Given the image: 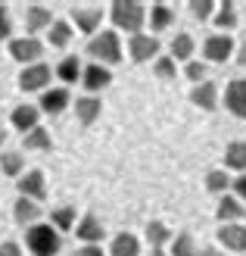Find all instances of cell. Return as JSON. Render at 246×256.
<instances>
[{"instance_id":"cell-1","label":"cell","mask_w":246,"mask_h":256,"mask_svg":"<svg viewBox=\"0 0 246 256\" xmlns=\"http://www.w3.org/2000/svg\"><path fill=\"white\" fill-rule=\"evenodd\" d=\"M25 244H28L31 256H56L62 247V238L50 222H34L25 232Z\"/></svg>"},{"instance_id":"cell-2","label":"cell","mask_w":246,"mask_h":256,"mask_svg":"<svg viewBox=\"0 0 246 256\" xmlns=\"http://www.w3.org/2000/svg\"><path fill=\"white\" fill-rule=\"evenodd\" d=\"M109 19L115 22V28H122L128 34H140L147 25V10L137 0H115L109 6Z\"/></svg>"},{"instance_id":"cell-3","label":"cell","mask_w":246,"mask_h":256,"mask_svg":"<svg viewBox=\"0 0 246 256\" xmlns=\"http://www.w3.org/2000/svg\"><path fill=\"white\" fill-rule=\"evenodd\" d=\"M87 54L94 62L100 66H115V62L122 60V41L115 32H97L94 38L87 41Z\"/></svg>"},{"instance_id":"cell-4","label":"cell","mask_w":246,"mask_h":256,"mask_svg":"<svg viewBox=\"0 0 246 256\" xmlns=\"http://www.w3.org/2000/svg\"><path fill=\"white\" fill-rule=\"evenodd\" d=\"M9 56L16 60V62H22V66H34V62H41V56H44V44L37 41V38H12L9 41Z\"/></svg>"},{"instance_id":"cell-5","label":"cell","mask_w":246,"mask_h":256,"mask_svg":"<svg viewBox=\"0 0 246 256\" xmlns=\"http://www.w3.org/2000/svg\"><path fill=\"white\" fill-rule=\"evenodd\" d=\"M50 78H53V69H50L47 62H34V66H25L19 72V88L22 91H41L44 94Z\"/></svg>"},{"instance_id":"cell-6","label":"cell","mask_w":246,"mask_h":256,"mask_svg":"<svg viewBox=\"0 0 246 256\" xmlns=\"http://www.w3.org/2000/svg\"><path fill=\"white\" fill-rule=\"evenodd\" d=\"M16 190H19V197H28V200H34V203H41V200L47 197V178H44V172H41V169L22 172Z\"/></svg>"},{"instance_id":"cell-7","label":"cell","mask_w":246,"mask_h":256,"mask_svg":"<svg viewBox=\"0 0 246 256\" xmlns=\"http://www.w3.org/2000/svg\"><path fill=\"white\" fill-rule=\"evenodd\" d=\"M234 54V38L231 34H209L203 41V56L209 62H228Z\"/></svg>"},{"instance_id":"cell-8","label":"cell","mask_w":246,"mask_h":256,"mask_svg":"<svg viewBox=\"0 0 246 256\" xmlns=\"http://www.w3.org/2000/svg\"><path fill=\"white\" fill-rule=\"evenodd\" d=\"M128 50H131V60L134 62H147V60H156L159 54V41L153 34H131L128 38Z\"/></svg>"},{"instance_id":"cell-9","label":"cell","mask_w":246,"mask_h":256,"mask_svg":"<svg viewBox=\"0 0 246 256\" xmlns=\"http://www.w3.org/2000/svg\"><path fill=\"white\" fill-rule=\"evenodd\" d=\"M218 240H222V247L231 250V253H246V225L240 222H228L218 228Z\"/></svg>"},{"instance_id":"cell-10","label":"cell","mask_w":246,"mask_h":256,"mask_svg":"<svg viewBox=\"0 0 246 256\" xmlns=\"http://www.w3.org/2000/svg\"><path fill=\"white\" fill-rule=\"evenodd\" d=\"M112 82V72L106 66H100V62H90V66H81V84H84V91H90L97 97V91H103Z\"/></svg>"},{"instance_id":"cell-11","label":"cell","mask_w":246,"mask_h":256,"mask_svg":"<svg viewBox=\"0 0 246 256\" xmlns=\"http://www.w3.org/2000/svg\"><path fill=\"white\" fill-rule=\"evenodd\" d=\"M9 122H12V128H16V132L28 134L31 128H37V125H41V110H37L34 104H19L16 110H12Z\"/></svg>"},{"instance_id":"cell-12","label":"cell","mask_w":246,"mask_h":256,"mask_svg":"<svg viewBox=\"0 0 246 256\" xmlns=\"http://www.w3.org/2000/svg\"><path fill=\"white\" fill-rule=\"evenodd\" d=\"M75 234H78V240H84V244H97V240L106 238V228H103V222L94 212H87L75 222Z\"/></svg>"},{"instance_id":"cell-13","label":"cell","mask_w":246,"mask_h":256,"mask_svg":"<svg viewBox=\"0 0 246 256\" xmlns=\"http://www.w3.org/2000/svg\"><path fill=\"white\" fill-rule=\"evenodd\" d=\"M190 104L197 106V110L212 112V110L218 106V84H215V82H200V84H193V91H190Z\"/></svg>"},{"instance_id":"cell-14","label":"cell","mask_w":246,"mask_h":256,"mask_svg":"<svg viewBox=\"0 0 246 256\" xmlns=\"http://www.w3.org/2000/svg\"><path fill=\"white\" fill-rule=\"evenodd\" d=\"M72 22H75V28L84 32L94 38L100 32V25H103V10H90V6H78V10H72Z\"/></svg>"},{"instance_id":"cell-15","label":"cell","mask_w":246,"mask_h":256,"mask_svg":"<svg viewBox=\"0 0 246 256\" xmlns=\"http://www.w3.org/2000/svg\"><path fill=\"white\" fill-rule=\"evenodd\" d=\"M225 106L237 119H246V78H234L225 91Z\"/></svg>"},{"instance_id":"cell-16","label":"cell","mask_w":246,"mask_h":256,"mask_svg":"<svg viewBox=\"0 0 246 256\" xmlns=\"http://www.w3.org/2000/svg\"><path fill=\"white\" fill-rule=\"evenodd\" d=\"M69 88H53V91H44L41 94V104H37V110L47 112V116H59L62 110L69 106Z\"/></svg>"},{"instance_id":"cell-17","label":"cell","mask_w":246,"mask_h":256,"mask_svg":"<svg viewBox=\"0 0 246 256\" xmlns=\"http://www.w3.org/2000/svg\"><path fill=\"white\" fill-rule=\"evenodd\" d=\"M50 25H53V12H50L47 6H41V4H31L28 12H25V28H28V38H34L37 32L50 28Z\"/></svg>"},{"instance_id":"cell-18","label":"cell","mask_w":246,"mask_h":256,"mask_svg":"<svg viewBox=\"0 0 246 256\" xmlns=\"http://www.w3.org/2000/svg\"><path fill=\"white\" fill-rule=\"evenodd\" d=\"M100 112H103V100H100V97L84 94V97L75 100V116H78V122H81V125H94Z\"/></svg>"},{"instance_id":"cell-19","label":"cell","mask_w":246,"mask_h":256,"mask_svg":"<svg viewBox=\"0 0 246 256\" xmlns=\"http://www.w3.org/2000/svg\"><path fill=\"white\" fill-rule=\"evenodd\" d=\"M12 216H16V222L19 225H34L37 219H41V206H37L34 200H28V197H19L16 203H12Z\"/></svg>"},{"instance_id":"cell-20","label":"cell","mask_w":246,"mask_h":256,"mask_svg":"<svg viewBox=\"0 0 246 256\" xmlns=\"http://www.w3.org/2000/svg\"><path fill=\"white\" fill-rule=\"evenodd\" d=\"M109 256H140V240L131 232L115 234L112 238V247H109Z\"/></svg>"},{"instance_id":"cell-21","label":"cell","mask_w":246,"mask_h":256,"mask_svg":"<svg viewBox=\"0 0 246 256\" xmlns=\"http://www.w3.org/2000/svg\"><path fill=\"white\" fill-rule=\"evenodd\" d=\"M215 216L222 219L225 225L228 222H237L240 216H243V203L234 197V194H222V200H218V210H215Z\"/></svg>"},{"instance_id":"cell-22","label":"cell","mask_w":246,"mask_h":256,"mask_svg":"<svg viewBox=\"0 0 246 256\" xmlns=\"http://www.w3.org/2000/svg\"><path fill=\"white\" fill-rule=\"evenodd\" d=\"M193 50H197V41H193L190 34L181 32L178 38H172V44H168V56H172V60H184V62H190Z\"/></svg>"},{"instance_id":"cell-23","label":"cell","mask_w":246,"mask_h":256,"mask_svg":"<svg viewBox=\"0 0 246 256\" xmlns=\"http://www.w3.org/2000/svg\"><path fill=\"white\" fill-rule=\"evenodd\" d=\"M225 166L234 172H246V140H231L225 150Z\"/></svg>"},{"instance_id":"cell-24","label":"cell","mask_w":246,"mask_h":256,"mask_svg":"<svg viewBox=\"0 0 246 256\" xmlns=\"http://www.w3.org/2000/svg\"><path fill=\"white\" fill-rule=\"evenodd\" d=\"M0 172L9 175V178H19L25 172V156L19 150H3L0 153Z\"/></svg>"},{"instance_id":"cell-25","label":"cell","mask_w":246,"mask_h":256,"mask_svg":"<svg viewBox=\"0 0 246 256\" xmlns=\"http://www.w3.org/2000/svg\"><path fill=\"white\" fill-rule=\"evenodd\" d=\"M56 75H59V82H62V88H69V84H75L81 78V60L78 56H66L56 66Z\"/></svg>"},{"instance_id":"cell-26","label":"cell","mask_w":246,"mask_h":256,"mask_svg":"<svg viewBox=\"0 0 246 256\" xmlns=\"http://www.w3.org/2000/svg\"><path fill=\"white\" fill-rule=\"evenodd\" d=\"M172 19H175V12H172V6H165V4H153L150 16H147L153 32H165L168 25H172Z\"/></svg>"},{"instance_id":"cell-27","label":"cell","mask_w":246,"mask_h":256,"mask_svg":"<svg viewBox=\"0 0 246 256\" xmlns=\"http://www.w3.org/2000/svg\"><path fill=\"white\" fill-rule=\"evenodd\" d=\"M168 256H200L197 238H193L190 232H181L178 238H172V253Z\"/></svg>"},{"instance_id":"cell-28","label":"cell","mask_w":246,"mask_h":256,"mask_svg":"<svg viewBox=\"0 0 246 256\" xmlns=\"http://www.w3.org/2000/svg\"><path fill=\"white\" fill-rule=\"evenodd\" d=\"M212 22H215L222 32H231V28L237 25V6L231 4V0H225V4H218V12L212 16Z\"/></svg>"},{"instance_id":"cell-29","label":"cell","mask_w":246,"mask_h":256,"mask_svg":"<svg viewBox=\"0 0 246 256\" xmlns=\"http://www.w3.org/2000/svg\"><path fill=\"white\" fill-rule=\"evenodd\" d=\"M47 41L53 44V47H66L72 41V25L62 22V19H53V25L47 28Z\"/></svg>"},{"instance_id":"cell-30","label":"cell","mask_w":246,"mask_h":256,"mask_svg":"<svg viewBox=\"0 0 246 256\" xmlns=\"http://www.w3.org/2000/svg\"><path fill=\"white\" fill-rule=\"evenodd\" d=\"M75 216L78 212H75L72 206H56L53 212H50V225L62 234V232H69V228H75Z\"/></svg>"},{"instance_id":"cell-31","label":"cell","mask_w":246,"mask_h":256,"mask_svg":"<svg viewBox=\"0 0 246 256\" xmlns=\"http://www.w3.org/2000/svg\"><path fill=\"white\" fill-rule=\"evenodd\" d=\"M22 138H25L22 144L28 147V150H50V147H53V140H50V132H47V128H41V125L31 128V132H28V134H22Z\"/></svg>"},{"instance_id":"cell-32","label":"cell","mask_w":246,"mask_h":256,"mask_svg":"<svg viewBox=\"0 0 246 256\" xmlns=\"http://www.w3.org/2000/svg\"><path fill=\"white\" fill-rule=\"evenodd\" d=\"M147 240H150V247H165L168 240H172V232H168L165 222H150L147 225Z\"/></svg>"},{"instance_id":"cell-33","label":"cell","mask_w":246,"mask_h":256,"mask_svg":"<svg viewBox=\"0 0 246 256\" xmlns=\"http://www.w3.org/2000/svg\"><path fill=\"white\" fill-rule=\"evenodd\" d=\"M231 188V178L225 169H212L209 175H206V190H212V194H228Z\"/></svg>"},{"instance_id":"cell-34","label":"cell","mask_w":246,"mask_h":256,"mask_svg":"<svg viewBox=\"0 0 246 256\" xmlns=\"http://www.w3.org/2000/svg\"><path fill=\"white\" fill-rule=\"evenodd\" d=\"M153 72H156L162 82H172L175 75H178V66H175L172 56H156V62H153Z\"/></svg>"},{"instance_id":"cell-35","label":"cell","mask_w":246,"mask_h":256,"mask_svg":"<svg viewBox=\"0 0 246 256\" xmlns=\"http://www.w3.org/2000/svg\"><path fill=\"white\" fill-rule=\"evenodd\" d=\"M190 12L203 22V19H209L215 12V4H212V0H190Z\"/></svg>"},{"instance_id":"cell-36","label":"cell","mask_w":246,"mask_h":256,"mask_svg":"<svg viewBox=\"0 0 246 256\" xmlns=\"http://www.w3.org/2000/svg\"><path fill=\"white\" fill-rule=\"evenodd\" d=\"M184 72H187V78H190L193 84H200V82H206V66H203L200 60H190Z\"/></svg>"},{"instance_id":"cell-37","label":"cell","mask_w":246,"mask_h":256,"mask_svg":"<svg viewBox=\"0 0 246 256\" xmlns=\"http://www.w3.org/2000/svg\"><path fill=\"white\" fill-rule=\"evenodd\" d=\"M12 34V22H9V10L0 4V41H3V38H9Z\"/></svg>"},{"instance_id":"cell-38","label":"cell","mask_w":246,"mask_h":256,"mask_svg":"<svg viewBox=\"0 0 246 256\" xmlns=\"http://www.w3.org/2000/svg\"><path fill=\"white\" fill-rule=\"evenodd\" d=\"M231 188H234V197L243 203V200H246V172H240L234 182H231Z\"/></svg>"},{"instance_id":"cell-39","label":"cell","mask_w":246,"mask_h":256,"mask_svg":"<svg viewBox=\"0 0 246 256\" xmlns=\"http://www.w3.org/2000/svg\"><path fill=\"white\" fill-rule=\"evenodd\" d=\"M0 256H22V247L12 244V240H3V244H0Z\"/></svg>"},{"instance_id":"cell-40","label":"cell","mask_w":246,"mask_h":256,"mask_svg":"<svg viewBox=\"0 0 246 256\" xmlns=\"http://www.w3.org/2000/svg\"><path fill=\"white\" fill-rule=\"evenodd\" d=\"M72 256H103V250L97 247V244H84V247H78Z\"/></svg>"},{"instance_id":"cell-41","label":"cell","mask_w":246,"mask_h":256,"mask_svg":"<svg viewBox=\"0 0 246 256\" xmlns=\"http://www.w3.org/2000/svg\"><path fill=\"white\" fill-rule=\"evenodd\" d=\"M200 256H228L225 250H215V247H206V250H200Z\"/></svg>"},{"instance_id":"cell-42","label":"cell","mask_w":246,"mask_h":256,"mask_svg":"<svg viewBox=\"0 0 246 256\" xmlns=\"http://www.w3.org/2000/svg\"><path fill=\"white\" fill-rule=\"evenodd\" d=\"M237 62H240V66H246V41L240 44V54H237Z\"/></svg>"},{"instance_id":"cell-43","label":"cell","mask_w":246,"mask_h":256,"mask_svg":"<svg viewBox=\"0 0 246 256\" xmlns=\"http://www.w3.org/2000/svg\"><path fill=\"white\" fill-rule=\"evenodd\" d=\"M150 256H168V253H165L162 247H150Z\"/></svg>"},{"instance_id":"cell-44","label":"cell","mask_w":246,"mask_h":256,"mask_svg":"<svg viewBox=\"0 0 246 256\" xmlns=\"http://www.w3.org/2000/svg\"><path fill=\"white\" fill-rule=\"evenodd\" d=\"M3 140H6V132H3V128H0V150H3Z\"/></svg>"},{"instance_id":"cell-45","label":"cell","mask_w":246,"mask_h":256,"mask_svg":"<svg viewBox=\"0 0 246 256\" xmlns=\"http://www.w3.org/2000/svg\"><path fill=\"white\" fill-rule=\"evenodd\" d=\"M243 216H246V212H243Z\"/></svg>"}]
</instances>
